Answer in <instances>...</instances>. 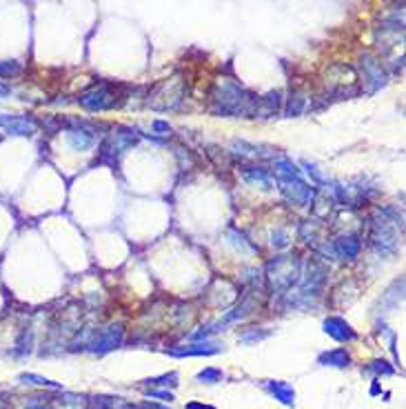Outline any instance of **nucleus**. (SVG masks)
<instances>
[{"label": "nucleus", "instance_id": "obj_1", "mask_svg": "<svg viewBox=\"0 0 406 409\" xmlns=\"http://www.w3.org/2000/svg\"><path fill=\"white\" fill-rule=\"evenodd\" d=\"M257 107V98L251 96L238 83L231 80H220L211 92V112L218 116L231 118H253Z\"/></svg>", "mask_w": 406, "mask_h": 409}, {"label": "nucleus", "instance_id": "obj_2", "mask_svg": "<svg viewBox=\"0 0 406 409\" xmlns=\"http://www.w3.org/2000/svg\"><path fill=\"white\" fill-rule=\"evenodd\" d=\"M398 230H404V216L398 209H377L371 218V245L380 253H393L398 247Z\"/></svg>", "mask_w": 406, "mask_h": 409}, {"label": "nucleus", "instance_id": "obj_3", "mask_svg": "<svg viewBox=\"0 0 406 409\" xmlns=\"http://www.w3.org/2000/svg\"><path fill=\"white\" fill-rule=\"evenodd\" d=\"M329 276V267L320 258H311L307 262V269L300 274V280L295 283V287L289 289V305L293 307H309L311 301H316L320 296L325 280Z\"/></svg>", "mask_w": 406, "mask_h": 409}, {"label": "nucleus", "instance_id": "obj_4", "mask_svg": "<svg viewBox=\"0 0 406 409\" xmlns=\"http://www.w3.org/2000/svg\"><path fill=\"white\" fill-rule=\"evenodd\" d=\"M302 274V265L298 258L291 256H280L269 262L266 267V280H269V287L273 294H287L291 287H295V283L300 280Z\"/></svg>", "mask_w": 406, "mask_h": 409}, {"label": "nucleus", "instance_id": "obj_5", "mask_svg": "<svg viewBox=\"0 0 406 409\" xmlns=\"http://www.w3.org/2000/svg\"><path fill=\"white\" fill-rule=\"evenodd\" d=\"M187 98V85H184L182 78H169L162 80L160 85H155V89L149 96V107L155 112H171V109H178L182 101Z\"/></svg>", "mask_w": 406, "mask_h": 409}, {"label": "nucleus", "instance_id": "obj_6", "mask_svg": "<svg viewBox=\"0 0 406 409\" xmlns=\"http://www.w3.org/2000/svg\"><path fill=\"white\" fill-rule=\"evenodd\" d=\"M80 107L89 109V112H109V109H116L123 105V98L118 96V92L109 85H96L82 92L78 96Z\"/></svg>", "mask_w": 406, "mask_h": 409}, {"label": "nucleus", "instance_id": "obj_7", "mask_svg": "<svg viewBox=\"0 0 406 409\" xmlns=\"http://www.w3.org/2000/svg\"><path fill=\"white\" fill-rule=\"evenodd\" d=\"M138 142V132L136 129H127V127H118L112 134L107 136L100 153H103V160L116 162L127 149H131Z\"/></svg>", "mask_w": 406, "mask_h": 409}, {"label": "nucleus", "instance_id": "obj_8", "mask_svg": "<svg viewBox=\"0 0 406 409\" xmlns=\"http://www.w3.org/2000/svg\"><path fill=\"white\" fill-rule=\"evenodd\" d=\"M278 189L289 203L298 207H311L313 198H316V187H311L309 183H304L302 178H275Z\"/></svg>", "mask_w": 406, "mask_h": 409}, {"label": "nucleus", "instance_id": "obj_9", "mask_svg": "<svg viewBox=\"0 0 406 409\" xmlns=\"http://www.w3.org/2000/svg\"><path fill=\"white\" fill-rule=\"evenodd\" d=\"M123 340H125V327L120 323H114V325L105 327V330L96 332L87 340L85 347H89V351H94V354H107V351L120 347Z\"/></svg>", "mask_w": 406, "mask_h": 409}, {"label": "nucleus", "instance_id": "obj_10", "mask_svg": "<svg viewBox=\"0 0 406 409\" xmlns=\"http://www.w3.org/2000/svg\"><path fill=\"white\" fill-rule=\"evenodd\" d=\"M67 142L76 151H87L96 145V125L89 123H71L67 132Z\"/></svg>", "mask_w": 406, "mask_h": 409}, {"label": "nucleus", "instance_id": "obj_11", "mask_svg": "<svg viewBox=\"0 0 406 409\" xmlns=\"http://www.w3.org/2000/svg\"><path fill=\"white\" fill-rule=\"evenodd\" d=\"M0 127L9 136H34L38 132V123L29 116H7L0 114Z\"/></svg>", "mask_w": 406, "mask_h": 409}, {"label": "nucleus", "instance_id": "obj_12", "mask_svg": "<svg viewBox=\"0 0 406 409\" xmlns=\"http://www.w3.org/2000/svg\"><path fill=\"white\" fill-rule=\"evenodd\" d=\"M240 171H242V178L249 185H257V187H264V189H269L273 185L271 169H266L264 165H255V162L242 160L240 162Z\"/></svg>", "mask_w": 406, "mask_h": 409}, {"label": "nucleus", "instance_id": "obj_13", "mask_svg": "<svg viewBox=\"0 0 406 409\" xmlns=\"http://www.w3.org/2000/svg\"><path fill=\"white\" fill-rule=\"evenodd\" d=\"M362 76L368 83V92H377V89L386 85V74L382 65L373 56H368V53L362 56Z\"/></svg>", "mask_w": 406, "mask_h": 409}, {"label": "nucleus", "instance_id": "obj_14", "mask_svg": "<svg viewBox=\"0 0 406 409\" xmlns=\"http://www.w3.org/2000/svg\"><path fill=\"white\" fill-rule=\"evenodd\" d=\"M359 249H362V240H359V236H355V234H344V236H340V238L333 240L335 258L353 260V258H357Z\"/></svg>", "mask_w": 406, "mask_h": 409}, {"label": "nucleus", "instance_id": "obj_15", "mask_svg": "<svg viewBox=\"0 0 406 409\" xmlns=\"http://www.w3.org/2000/svg\"><path fill=\"white\" fill-rule=\"evenodd\" d=\"M325 332L331 336V338H335L340 343H348V340H355V332L351 330V325L344 321V318L340 316H331L325 321Z\"/></svg>", "mask_w": 406, "mask_h": 409}, {"label": "nucleus", "instance_id": "obj_16", "mask_svg": "<svg viewBox=\"0 0 406 409\" xmlns=\"http://www.w3.org/2000/svg\"><path fill=\"white\" fill-rule=\"evenodd\" d=\"M220 351V345L216 343H200V345H189V347H180V349H171L169 354L175 358H184V356H214Z\"/></svg>", "mask_w": 406, "mask_h": 409}, {"label": "nucleus", "instance_id": "obj_17", "mask_svg": "<svg viewBox=\"0 0 406 409\" xmlns=\"http://www.w3.org/2000/svg\"><path fill=\"white\" fill-rule=\"evenodd\" d=\"M266 389H269V392L275 396V401H280L282 405H287V407L295 405V392L291 385L282 383V380H269V383H266Z\"/></svg>", "mask_w": 406, "mask_h": 409}, {"label": "nucleus", "instance_id": "obj_18", "mask_svg": "<svg viewBox=\"0 0 406 409\" xmlns=\"http://www.w3.org/2000/svg\"><path fill=\"white\" fill-rule=\"evenodd\" d=\"M280 109V94L271 92L269 96L257 98V107H255V116L253 118H271L278 114Z\"/></svg>", "mask_w": 406, "mask_h": 409}, {"label": "nucleus", "instance_id": "obj_19", "mask_svg": "<svg viewBox=\"0 0 406 409\" xmlns=\"http://www.w3.org/2000/svg\"><path fill=\"white\" fill-rule=\"evenodd\" d=\"M320 365H327V367H346L351 362V356L346 349H331V351H325L320 354Z\"/></svg>", "mask_w": 406, "mask_h": 409}, {"label": "nucleus", "instance_id": "obj_20", "mask_svg": "<svg viewBox=\"0 0 406 409\" xmlns=\"http://www.w3.org/2000/svg\"><path fill=\"white\" fill-rule=\"evenodd\" d=\"M231 151L240 156V162L242 160H257L262 156V149L255 147V145L246 142V140H233L231 142Z\"/></svg>", "mask_w": 406, "mask_h": 409}, {"label": "nucleus", "instance_id": "obj_21", "mask_svg": "<svg viewBox=\"0 0 406 409\" xmlns=\"http://www.w3.org/2000/svg\"><path fill=\"white\" fill-rule=\"evenodd\" d=\"M304 103H307V98H304L302 94H293L291 96V101H289V105H287V114L289 118H293V116H300L302 112H304Z\"/></svg>", "mask_w": 406, "mask_h": 409}, {"label": "nucleus", "instance_id": "obj_22", "mask_svg": "<svg viewBox=\"0 0 406 409\" xmlns=\"http://www.w3.org/2000/svg\"><path fill=\"white\" fill-rule=\"evenodd\" d=\"M300 236H302V240L304 243H316V238H318V227H316V223H311V221H304L302 223V227H300Z\"/></svg>", "mask_w": 406, "mask_h": 409}, {"label": "nucleus", "instance_id": "obj_23", "mask_svg": "<svg viewBox=\"0 0 406 409\" xmlns=\"http://www.w3.org/2000/svg\"><path fill=\"white\" fill-rule=\"evenodd\" d=\"M21 380H25V383H34V385H38V387H51V389H60L58 383H53V380L49 378H42V376H36V374H23Z\"/></svg>", "mask_w": 406, "mask_h": 409}, {"label": "nucleus", "instance_id": "obj_24", "mask_svg": "<svg viewBox=\"0 0 406 409\" xmlns=\"http://www.w3.org/2000/svg\"><path fill=\"white\" fill-rule=\"evenodd\" d=\"M220 378H223V371H220V369H214V367H209V369L200 371V374H198V380H200V383H218Z\"/></svg>", "mask_w": 406, "mask_h": 409}, {"label": "nucleus", "instance_id": "obj_25", "mask_svg": "<svg viewBox=\"0 0 406 409\" xmlns=\"http://www.w3.org/2000/svg\"><path fill=\"white\" fill-rule=\"evenodd\" d=\"M227 238H231V245L233 247H238V249H242V251H249L251 247H249V243L244 240V236L242 234H238V232H227Z\"/></svg>", "mask_w": 406, "mask_h": 409}, {"label": "nucleus", "instance_id": "obj_26", "mask_svg": "<svg viewBox=\"0 0 406 409\" xmlns=\"http://www.w3.org/2000/svg\"><path fill=\"white\" fill-rule=\"evenodd\" d=\"M18 74H21V65H18V62L0 60V76H18Z\"/></svg>", "mask_w": 406, "mask_h": 409}, {"label": "nucleus", "instance_id": "obj_27", "mask_svg": "<svg viewBox=\"0 0 406 409\" xmlns=\"http://www.w3.org/2000/svg\"><path fill=\"white\" fill-rule=\"evenodd\" d=\"M271 245L273 247H278V249H284L289 245V236H287V232L284 230H278L273 236H271Z\"/></svg>", "mask_w": 406, "mask_h": 409}, {"label": "nucleus", "instance_id": "obj_28", "mask_svg": "<svg viewBox=\"0 0 406 409\" xmlns=\"http://www.w3.org/2000/svg\"><path fill=\"white\" fill-rule=\"evenodd\" d=\"M114 407V398L107 396H96L94 401L89 403V409H112Z\"/></svg>", "mask_w": 406, "mask_h": 409}, {"label": "nucleus", "instance_id": "obj_29", "mask_svg": "<svg viewBox=\"0 0 406 409\" xmlns=\"http://www.w3.org/2000/svg\"><path fill=\"white\" fill-rule=\"evenodd\" d=\"M147 385H178V376L175 374H164L160 378H149Z\"/></svg>", "mask_w": 406, "mask_h": 409}, {"label": "nucleus", "instance_id": "obj_30", "mask_svg": "<svg viewBox=\"0 0 406 409\" xmlns=\"http://www.w3.org/2000/svg\"><path fill=\"white\" fill-rule=\"evenodd\" d=\"M368 369L375 371V374H384V376H391V374H393V367L389 365V362H384V360L371 362V367H368Z\"/></svg>", "mask_w": 406, "mask_h": 409}, {"label": "nucleus", "instance_id": "obj_31", "mask_svg": "<svg viewBox=\"0 0 406 409\" xmlns=\"http://www.w3.org/2000/svg\"><path fill=\"white\" fill-rule=\"evenodd\" d=\"M269 336V332H251V334H242L240 336V340L242 343H255V340H262Z\"/></svg>", "mask_w": 406, "mask_h": 409}, {"label": "nucleus", "instance_id": "obj_32", "mask_svg": "<svg viewBox=\"0 0 406 409\" xmlns=\"http://www.w3.org/2000/svg\"><path fill=\"white\" fill-rule=\"evenodd\" d=\"M302 165L307 167V171H309V174L313 176V180H316V183H322V180H325V178H322L320 171H318V167H316V165H311V162H307V160H304Z\"/></svg>", "mask_w": 406, "mask_h": 409}, {"label": "nucleus", "instance_id": "obj_33", "mask_svg": "<svg viewBox=\"0 0 406 409\" xmlns=\"http://www.w3.org/2000/svg\"><path fill=\"white\" fill-rule=\"evenodd\" d=\"M147 396H151V398H162V401H173V394H171V392H149Z\"/></svg>", "mask_w": 406, "mask_h": 409}, {"label": "nucleus", "instance_id": "obj_34", "mask_svg": "<svg viewBox=\"0 0 406 409\" xmlns=\"http://www.w3.org/2000/svg\"><path fill=\"white\" fill-rule=\"evenodd\" d=\"M153 129H155V132H171V127H169V123L155 121V123H153Z\"/></svg>", "mask_w": 406, "mask_h": 409}, {"label": "nucleus", "instance_id": "obj_35", "mask_svg": "<svg viewBox=\"0 0 406 409\" xmlns=\"http://www.w3.org/2000/svg\"><path fill=\"white\" fill-rule=\"evenodd\" d=\"M187 409H216V407H209V405H200V403H189Z\"/></svg>", "mask_w": 406, "mask_h": 409}, {"label": "nucleus", "instance_id": "obj_36", "mask_svg": "<svg viewBox=\"0 0 406 409\" xmlns=\"http://www.w3.org/2000/svg\"><path fill=\"white\" fill-rule=\"evenodd\" d=\"M0 409H12V407H9L7 396H3V394H0Z\"/></svg>", "mask_w": 406, "mask_h": 409}, {"label": "nucleus", "instance_id": "obj_37", "mask_svg": "<svg viewBox=\"0 0 406 409\" xmlns=\"http://www.w3.org/2000/svg\"><path fill=\"white\" fill-rule=\"evenodd\" d=\"M7 94H12V89H9L7 85L0 83V96H7Z\"/></svg>", "mask_w": 406, "mask_h": 409}, {"label": "nucleus", "instance_id": "obj_38", "mask_svg": "<svg viewBox=\"0 0 406 409\" xmlns=\"http://www.w3.org/2000/svg\"><path fill=\"white\" fill-rule=\"evenodd\" d=\"M144 409H167V407H160V405H147Z\"/></svg>", "mask_w": 406, "mask_h": 409}, {"label": "nucleus", "instance_id": "obj_39", "mask_svg": "<svg viewBox=\"0 0 406 409\" xmlns=\"http://www.w3.org/2000/svg\"><path fill=\"white\" fill-rule=\"evenodd\" d=\"M38 409H47V407H38Z\"/></svg>", "mask_w": 406, "mask_h": 409}]
</instances>
